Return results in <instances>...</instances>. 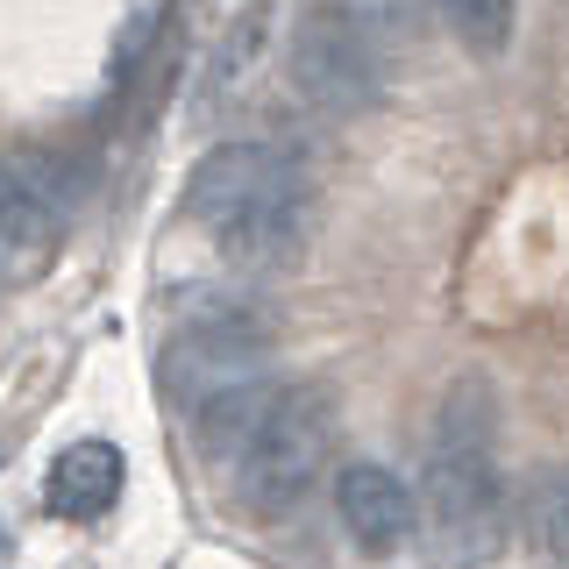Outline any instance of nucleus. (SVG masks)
<instances>
[{
  "mask_svg": "<svg viewBox=\"0 0 569 569\" xmlns=\"http://www.w3.org/2000/svg\"><path fill=\"white\" fill-rule=\"evenodd\" d=\"M527 541L541 548L548 562H562L569 569V470H548V477H533L527 485Z\"/></svg>",
  "mask_w": 569,
  "mask_h": 569,
  "instance_id": "obj_12",
  "label": "nucleus"
},
{
  "mask_svg": "<svg viewBox=\"0 0 569 569\" xmlns=\"http://www.w3.org/2000/svg\"><path fill=\"white\" fill-rule=\"evenodd\" d=\"M385 64L391 58L356 29V14L342 0H313L292 22V43H284V79H292V93L328 121H349V114H363V107H378Z\"/></svg>",
  "mask_w": 569,
  "mask_h": 569,
  "instance_id": "obj_3",
  "label": "nucleus"
},
{
  "mask_svg": "<svg viewBox=\"0 0 569 569\" xmlns=\"http://www.w3.org/2000/svg\"><path fill=\"white\" fill-rule=\"evenodd\" d=\"M512 541V506L491 449H427L420 477V548L427 569H485Z\"/></svg>",
  "mask_w": 569,
  "mask_h": 569,
  "instance_id": "obj_1",
  "label": "nucleus"
},
{
  "mask_svg": "<svg viewBox=\"0 0 569 569\" xmlns=\"http://www.w3.org/2000/svg\"><path fill=\"white\" fill-rule=\"evenodd\" d=\"M335 512H342V533L363 556H399L420 533L413 491H406L399 470H385V462H342V470H335Z\"/></svg>",
  "mask_w": 569,
  "mask_h": 569,
  "instance_id": "obj_6",
  "label": "nucleus"
},
{
  "mask_svg": "<svg viewBox=\"0 0 569 569\" xmlns=\"http://www.w3.org/2000/svg\"><path fill=\"white\" fill-rule=\"evenodd\" d=\"M121 485H129V462H121L114 441H71L58 456V470H50V512L58 520H100V512H114Z\"/></svg>",
  "mask_w": 569,
  "mask_h": 569,
  "instance_id": "obj_10",
  "label": "nucleus"
},
{
  "mask_svg": "<svg viewBox=\"0 0 569 569\" xmlns=\"http://www.w3.org/2000/svg\"><path fill=\"white\" fill-rule=\"evenodd\" d=\"M207 236L236 271H257V278L263 271H292V263L307 257V242H313V178L299 164L278 171L257 200H242L228 221H213Z\"/></svg>",
  "mask_w": 569,
  "mask_h": 569,
  "instance_id": "obj_5",
  "label": "nucleus"
},
{
  "mask_svg": "<svg viewBox=\"0 0 569 569\" xmlns=\"http://www.w3.org/2000/svg\"><path fill=\"white\" fill-rule=\"evenodd\" d=\"M278 171H292V157H284L278 142H213L200 164H192V178H186V213L200 228H213V221H228L242 200H257Z\"/></svg>",
  "mask_w": 569,
  "mask_h": 569,
  "instance_id": "obj_7",
  "label": "nucleus"
},
{
  "mask_svg": "<svg viewBox=\"0 0 569 569\" xmlns=\"http://www.w3.org/2000/svg\"><path fill=\"white\" fill-rule=\"evenodd\" d=\"M435 14L470 58H498L512 43V0H435Z\"/></svg>",
  "mask_w": 569,
  "mask_h": 569,
  "instance_id": "obj_13",
  "label": "nucleus"
},
{
  "mask_svg": "<svg viewBox=\"0 0 569 569\" xmlns=\"http://www.w3.org/2000/svg\"><path fill=\"white\" fill-rule=\"evenodd\" d=\"M335 456V413L328 399H320L313 385L284 391L271 406V420L257 427V441L242 449L236 462V491L242 506L257 512V520H284V512H299L320 485V470H328Z\"/></svg>",
  "mask_w": 569,
  "mask_h": 569,
  "instance_id": "obj_2",
  "label": "nucleus"
},
{
  "mask_svg": "<svg viewBox=\"0 0 569 569\" xmlns=\"http://www.w3.org/2000/svg\"><path fill=\"white\" fill-rule=\"evenodd\" d=\"M58 207L50 192L22 178L14 164H0V284H29L58 263Z\"/></svg>",
  "mask_w": 569,
  "mask_h": 569,
  "instance_id": "obj_8",
  "label": "nucleus"
},
{
  "mask_svg": "<svg viewBox=\"0 0 569 569\" xmlns=\"http://www.w3.org/2000/svg\"><path fill=\"white\" fill-rule=\"evenodd\" d=\"M342 8L356 14V29H363L370 43L391 58V50H406L420 36V14L435 8V0H342Z\"/></svg>",
  "mask_w": 569,
  "mask_h": 569,
  "instance_id": "obj_14",
  "label": "nucleus"
},
{
  "mask_svg": "<svg viewBox=\"0 0 569 569\" xmlns=\"http://www.w3.org/2000/svg\"><path fill=\"white\" fill-rule=\"evenodd\" d=\"M0 556H8V533H0Z\"/></svg>",
  "mask_w": 569,
  "mask_h": 569,
  "instance_id": "obj_15",
  "label": "nucleus"
},
{
  "mask_svg": "<svg viewBox=\"0 0 569 569\" xmlns=\"http://www.w3.org/2000/svg\"><path fill=\"white\" fill-rule=\"evenodd\" d=\"M435 441L449 449H491L498 441V399L485 378H456L449 399H441V420H435Z\"/></svg>",
  "mask_w": 569,
  "mask_h": 569,
  "instance_id": "obj_11",
  "label": "nucleus"
},
{
  "mask_svg": "<svg viewBox=\"0 0 569 569\" xmlns=\"http://www.w3.org/2000/svg\"><path fill=\"white\" fill-rule=\"evenodd\" d=\"M171 385L186 391V406H200L207 391L263 378V356H271V320L249 299H221V292H186L171 313Z\"/></svg>",
  "mask_w": 569,
  "mask_h": 569,
  "instance_id": "obj_4",
  "label": "nucleus"
},
{
  "mask_svg": "<svg viewBox=\"0 0 569 569\" xmlns=\"http://www.w3.org/2000/svg\"><path fill=\"white\" fill-rule=\"evenodd\" d=\"M278 399H284V385H271V378H242V385L207 391V399L186 413V420H192V441H200V456L236 470L242 449L257 441V427L271 420V406H278Z\"/></svg>",
  "mask_w": 569,
  "mask_h": 569,
  "instance_id": "obj_9",
  "label": "nucleus"
}]
</instances>
